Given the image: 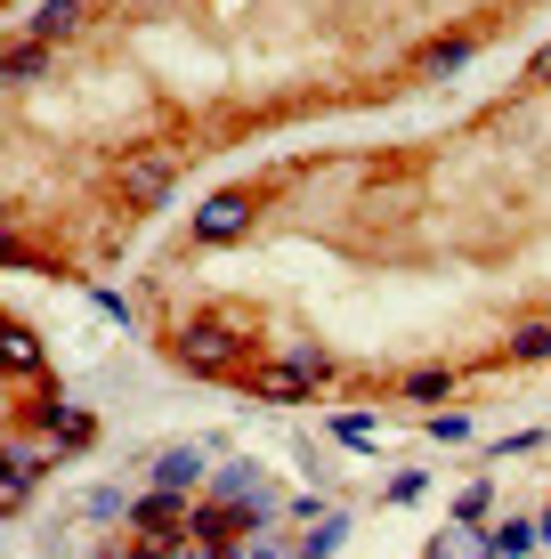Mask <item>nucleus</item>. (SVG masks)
Returning <instances> with one entry per match:
<instances>
[{
    "mask_svg": "<svg viewBox=\"0 0 551 559\" xmlns=\"http://www.w3.org/2000/svg\"><path fill=\"white\" fill-rule=\"evenodd\" d=\"M163 195H170V154L130 163V203H163Z\"/></svg>",
    "mask_w": 551,
    "mask_h": 559,
    "instance_id": "nucleus-2",
    "label": "nucleus"
},
{
    "mask_svg": "<svg viewBox=\"0 0 551 559\" xmlns=\"http://www.w3.org/2000/svg\"><path fill=\"white\" fill-rule=\"evenodd\" d=\"M543 544H551V511H543Z\"/></svg>",
    "mask_w": 551,
    "mask_h": 559,
    "instance_id": "nucleus-14",
    "label": "nucleus"
},
{
    "mask_svg": "<svg viewBox=\"0 0 551 559\" xmlns=\"http://www.w3.org/2000/svg\"><path fill=\"white\" fill-rule=\"evenodd\" d=\"M49 438H57V447H89V414H73V406H65V414L49 421Z\"/></svg>",
    "mask_w": 551,
    "mask_h": 559,
    "instance_id": "nucleus-8",
    "label": "nucleus"
},
{
    "mask_svg": "<svg viewBox=\"0 0 551 559\" xmlns=\"http://www.w3.org/2000/svg\"><path fill=\"white\" fill-rule=\"evenodd\" d=\"M155 478H163V495H195L203 454H163V462H155Z\"/></svg>",
    "mask_w": 551,
    "mask_h": 559,
    "instance_id": "nucleus-7",
    "label": "nucleus"
},
{
    "mask_svg": "<svg viewBox=\"0 0 551 559\" xmlns=\"http://www.w3.org/2000/svg\"><path fill=\"white\" fill-rule=\"evenodd\" d=\"M130 559H170V551H163V544H139V551H130Z\"/></svg>",
    "mask_w": 551,
    "mask_h": 559,
    "instance_id": "nucleus-13",
    "label": "nucleus"
},
{
    "mask_svg": "<svg viewBox=\"0 0 551 559\" xmlns=\"http://www.w3.org/2000/svg\"><path fill=\"white\" fill-rule=\"evenodd\" d=\"M187 519V495H146V503H130V527H179Z\"/></svg>",
    "mask_w": 551,
    "mask_h": 559,
    "instance_id": "nucleus-5",
    "label": "nucleus"
},
{
    "mask_svg": "<svg viewBox=\"0 0 551 559\" xmlns=\"http://www.w3.org/2000/svg\"><path fill=\"white\" fill-rule=\"evenodd\" d=\"M527 82H551V49L536 57V66H527Z\"/></svg>",
    "mask_w": 551,
    "mask_h": 559,
    "instance_id": "nucleus-11",
    "label": "nucleus"
},
{
    "mask_svg": "<svg viewBox=\"0 0 551 559\" xmlns=\"http://www.w3.org/2000/svg\"><path fill=\"white\" fill-rule=\"evenodd\" d=\"M430 559H487V551H479V535L446 527V535H439V551H430Z\"/></svg>",
    "mask_w": 551,
    "mask_h": 559,
    "instance_id": "nucleus-9",
    "label": "nucleus"
},
{
    "mask_svg": "<svg viewBox=\"0 0 551 559\" xmlns=\"http://www.w3.org/2000/svg\"><path fill=\"white\" fill-rule=\"evenodd\" d=\"M243 227V195H219V203H203V219H195V236L203 243H227Z\"/></svg>",
    "mask_w": 551,
    "mask_h": 559,
    "instance_id": "nucleus-3",
    "label": "nucleus"
},
{
    "mask_svg": "<svg viewBox=\"0 0 551 559\" xmlns=\"http://www.w3.org/2000/svg\"><path fill=\"white\" fill-rule=\"evenodd\" d=\"M511 349H519V357H551V324H527V333L511 341Z\"/></svg>",
    "mask_w": 551,
    "mask_h": 559,
    "instance_id": "nucleus-10",
    "label": "nucleus"
},
{
    "mask_svg": "<svg viewBox=\"0 0 551 559\" xmlns=\"http://www.w3.org/2000/svg\"><path fill=\"white\" fill-rule=\"evenodd\" d=\"M252 390L260 397H309V390H325V357H316V349H284L276 365L252 373Z\"/></svg>",
    "mask_w": 551,
    "mask_h": 559,
    "instance_id": "nucleus-1",
    "label": "nucleus"
},
{
    "mask_svg": "<svg viewBox=\"0 0 551 559\" xmlns=\"http://www.w3.org/2000/svg\"><path fill=\"white\" fill-rule=\"evenodd\" d=\"M536 544H543V519H503L495 527V559H527Z\"/></svg>",
    "mask_w": 551,
    "mask_h": 559,
    "instance_id": "nucleus-4",
    "label": "nucleus"
},
{
    "mask_svg": "<svg viewBox=\"0 0 551 559\" xmlns=\"http://www.w3.org/2000/svg\"><path fill=\"white\" fill-rule=\"evenodd\" d=\"M170 559H212V551H195V535H187V544H170Z\"/></svg>",
    "mask_w": 551,
    "mask_h": 559,
    "instance_id": "nucleus-12",
    "label": "nucleus"
},
{
    "mask_svg": "<svg viewBox=\"0 0 551 559\" xmlns=\"http://www.w3.org/2000/svg\"><path fill=\"white\" fill-rule=\"evenodd\" d=\"M187 365H203V373H212V365L227 357V324H195V333H187V349H179Z\"/></svg>",
    "mask_w": 551,
    "mask_h": 559,
    "instance_id": "nucleus-6",
    "label": "nucleus"
}]
</instances>
